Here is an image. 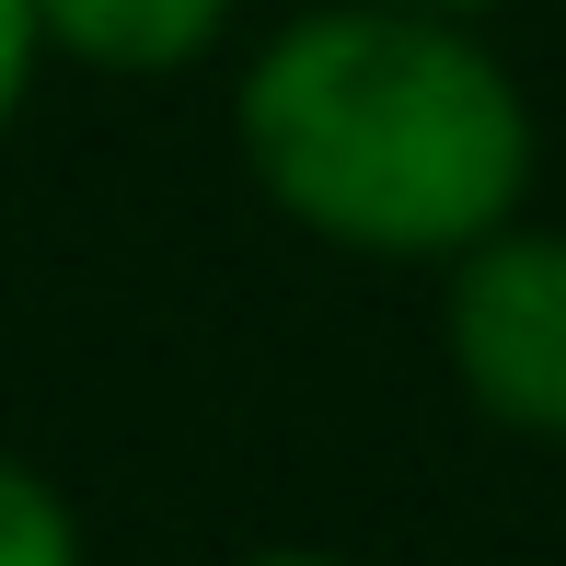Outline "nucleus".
Segmentation results:
<instances>
[{
  "instance_id": "2",
  "label": "nucleus",
  "mask_w": 566,
  "mask_h": 566,
  "mask_svg": "<svg viewBox=\"0 0 566 566\" xmlns=\"http://www.w3.org/2000/svg\"><path fill=\"white\" fill-rule=\"evenodd\" d=\"M440 370L509 440L566 451V231L555 220H497L462 254H440Z\"/></svg>"
},
{
  "instance_id": "5",
  "label": "nucleus",
  "mask_w": 566,
  "mask_h": 566,
  "mask_svg": "<svg viewBox=\"0 0 566 566\" xmlns=\"http://www.w3.org/2000/svg\"><path fill=\"white\" fill-rule=\"evenodd\" d=\"M35 70H46V35H35V0H0V139H12V116L35 105Z\"/></svg>"
},
{
  "instance_id": "4",
  "label": "nucleus",
  "mask_w": 566,
  "mask_h": 566,
  "mask_svg": "<svg viewBox=\"0 0 566 566\" xmlns=\"http://www.w3.org/2000/svg\"><path fill=\"white\" fill-rule=\"evenodd\" d=\"M0 566H93L70 485L46 462H23V451H0Z\"/></svg>"
},
{
  "instance_id": "1",
  "label": "nucleus",
  "mask_w": 566,
  "mask_h": 566,
  "mask_svg": "<svg viewBox=\"0 0 566 566\" xmlns=\"http://www.w3.org/2000/svg\"><path fill=\"white\" fill-rule=\"evenodd\" d=\"M231 150L301 243L440 266L532 209L544 127L485 23L417 0H313L231 70Z\"/></svg>"
},
{
  "instance_id": "7",
  "label": "nucleus",
  "mask_w": 566,
  "mask_h": 566,
  "mask_svg": "<svg viewBox=\"0 0 566 566\" xmlns=\"http://www.w3.org/2000/svg\"><path fill=\"white\" fill-rule=\"evenodd\" d=\"M417 12H462V23H497L509 0H417Z\"/></svg>"
},
{
  "instance_id": "3",
  "label": "nucleus",
  "mask_w": 566,
  "mask_h": 566,
  "mask_svg": "<svg viewBox=\"0 0 566 566\" xmlns=\"http://www.w3.org/2000/svg\"><path fill=\"white\" fill-rule=\"evenodd\" d=\"M231 23H243V0H35L46 59L105 70V82H174V70L220 59Z\"/></svg>"
},
{
  "instance_id": "6",
  "label": "nucleus",
  "mask_w": 566,
  "mask_h": 566,
  "mask_svg": "<svg viewBox=\"0 0 566 566\" xmlns=\"http://www.w3.org/2000/svg\"><path fill=\"white\" fill-rule=\"evenodd\" d=\"M231 566H358V555H336V544H254V555H231Z\"/></svg>"
}]
</instances>
